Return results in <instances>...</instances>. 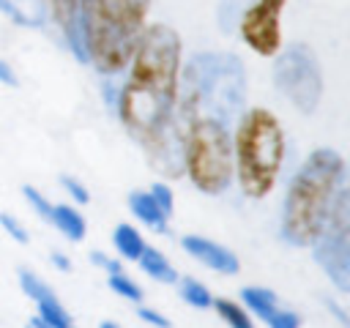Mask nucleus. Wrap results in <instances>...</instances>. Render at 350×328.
<instances>
[{
	"mask_svg": "<svg viewBox=\"0 0 350 328\" xmlns=\"http://www.w3.org/2000/svg\"><path fill=\"white\" fill-rule=\"evenodd\" d=\"M150 194H153V200L159 202V208H161L167 216H172V205H175V200H172V189L164 186V183H153V186H150Z\"/></svg>",
	"mask_w": 350,
	"mask_h": 328,
	"instance_id": "393cba45",
	"label": "nucleus"
},
{
	"mask_svg": "<svg viewBox=\"0 0 350 328\" xmlns=\"http://www.w3.org/2000/svg\"><path fill=\"white\" fill-rule=\"evenodd\" d=\"M325 306H328V309H331V312L336 314V320H339V323H342L345 328H350V317H347V312H345V309H342V306H339L336 301H331V298H325Z\"/></svg>",
	"mask_w": 350,
	"mask_h": 328,
	"instance_id": "c756f323",
	"label": "nucleus"
},
{
	"mask_svg": "<svg viewBox=\"0 0 350 328\" xmlns=\"http://www.w3.org/2000/svg\"><path fill=\"white\" fill-rule=\"evenodd\" d=\"M232 161L241 191L246 197L262 200L276 186L284 161V131L273 112L254 107L238 118Z\"/></svg>",
	"mask_w": 350,
	"mask_h": 328,
	"instance_id": "39448f33",
	"label": "nucleus"
},
{
	"mask_svg": "<svg viewBox=\"0 0 350 328\" xmlns=\"http://www.w3.org/2000/svg\"><path fill=\"white\" fill-rule=\"evenodd\" d=\"M19 287L25 290V295L38 306V320H44L46 325L52 328H71V317L66 312V306L60 303V298L52 292V287L38 279L33 271L27 268H19Z\"/></svg>",
	"mask_w": 350,
	"mask_h": 328,
	"instance_id": "9d476101",
	"label": "nucleus"
},
{
	"mask_svg": "<svg viewBox=\"0 0 350 328\" xmlns=\"http://www.w3.org/2000/svg\"><path fill=\"white\" fill-rule=\"evenodd\" d=\"M0 11L22 27H41L49 19L46 0H0Z\"/></svg>",
	"mask_w": 350,
	"mask_h": 328,
	"instance_id": "4468645a",
	"label": "nucleus"
},
{
	"mask_svg": "<svg viewBox=\"0 0 350 328\" xmlns=\"http://www.w3.org/2000/svg\"><path fill=\"white\" fill-rule=\"evenodd\" d=\"M112 243H115V249H118V254H120L123 260H139V254H142V249H145V241H142L139 230L131 227V224H126V221L115 227Z\"/></svg>",
	"mask_w": 350,
	"mask_h": 328,
	"instance_id": "a211bd4d",
	"label": "nucleus"
},
{
	"mask_svg": "<svg viewBox=\"0 0 350 328\" xmlns=\"http://www.w3.org/2000/svg\"><path fill=\"white\" fill-rule=\"evenodd\" d=\"M0 227H3V230H5L16 243H30V232H27V230H25V224H22L16 216H11L8 210H3V213H0Z\"/></svg>",
	"mask_w": 350,
	"mask_h": 328,
	"instance_id": "5701e85b",
	"label": "nucleus"
},
{
	"mask_svg": "<svg viewBox=\"0 0 350 328\" xmlns=\"http://www.w3.org/2000/svg\"><path fill=\"white\" fill-rule=\"evenodd\" d=\"M60 186L77 200V205H88V202H90V191H88L77 178H71V175H60Z\"/></svg>",
	"mask_w": 350,
	"mask_h": 328,
	"instance_id": "b1692460",
	"label": "nucleus"
},
{
	"mask_svg": "<svg viewBox=\"0 0 350 328\" xmlns=\"http://www.w3.org/2000/svg\"><path fill=\"white\" fill-rule=\"evenodd\" d=\"M241 301L252 314H257L268 328H301V317L279 306V295L268 287H243Z\"/></svg>",
	"mask_w": 350,
	"mask_h": 328,
	"instance_id": "9b49d317",
	"label": "nucleus"
},
{
	"mask_svg": "<svg viewBox=\"0 0 350 328\" xmlns=\"http://www.w3.org/2000/svg\"><path fill=\"white\" fill-rule=\"evenodd\" d=\"M345 172V159L334 148H317L306 156L290 180L282 208V238L290 246H312L331 210Z\"/></svg>",
	"mask_w": 350,
	"mask_h": 328,
	"instance_id": "7ed1b4c3",
	"label": "nucleus"
},
{
	"mask_svg": "<svg viewBox=\"0 0 350 328\" xmlns=\"http://www.w3.org/2000/svg\"><path fill=\"white\" fill-rule=\"evenodd\" d=\"M312 249L314 262L328 273L331 284L350 295V167L342 172L331 210Z\"/></svg>",
	"mask_w": 350,
	"mask_h": 328,
	"instance_id": "0eeeda50",
	"label": "nucleus"
},
{
	"mask_svg": "<svg viewBox=\"0 0 350 328\" xmlns=\"http://www.w3.org/2000/svg\"><path fill=\"white\" fill-rule=\"evenodd\" d=\"M287 0H257L243 8L238 27L243 41L257 55H276L282 49V8Z\"/></svg>",
	"mask_w": 350,
	"mask_h": 328,
	"instance_id": "1a4fd4ad",
	"label": "nucleus"
},
{
	"mask_svg": "<svg viewBox=\"0 0 350 328\" xmlns=\"http://www.w3.org/2000/svg\"><path fill=\"white\" fill-rule=\"evenodd\" d=\"M0 85H8V87H16L19 85V77H16V71L0 57Z\"/></svg>",
	"mask_w": 350,
	"mask_h": 328,
	"instance_id": "cd10ccee",
	"label": "nucleus"
},
{
	"mask_svg": "<svg viewBox=\"0 0 350 328\" xmlns=\"http://www.w3.org/2000/svg\"><path fill=\"white\" fill-rule=\"evenodd\" d=\"M180 246L183 251H189L194 260H200L202 265H208L211 271L216 273H224V276H235L241 271V262L235 257V251H230L227 246L211 241V238H202V235H183L180 238Z\"/></svg>",
	"mask_w": 350,
	"mask_h": 328,
	"instance_id": "ddd939ff",
	"label": "nucleus"
},
{
	"mask_svg": "<svg viewBox=\"0 0 350 328\" xmlns=\"http://www.w3.org/2000/svg\"><path fill=\"white\" fill-rule=\"evenodd\" d=\"M98 328H120V325H118V323H109V320H107V323H101Z\"/></svg>",
	"mask_w": 350,
	"mask_h": 328,
	"instance_id": "7c9ffc66",
	"label": "nucleus"
},
{
	"mask_svg": "<svg viewBox=\"0 0 350 328\" xmlns=\"http://www.w3.org/2000/svg\"><path fill=\"white\" fill-rule=\"evenodd\" d=\"M27 328H33V325H27Z\"/></svg>",
	"mask_w": 350,
	"mask_h": 328,
	"instance_id": "2f4dec72",
	"label": "nucleus"
},
{
	"mask_svg": "<svg viewBox=\"0 0 350 328\" xmlns=\"http://www.w3.org/2000/svg\"><path fill=\"white\" fill-rule=\"evenodd\" d=\"M90 262L98 265V268H104L107 273H118V271H123L118 260H112V257H107V254H101V251H90Z\"/></svg>",
	"mask_w": 350,
	"mask_h": 328,
	"instance_id": "bb28decb",
	"label": "nucleus"
},
{
	"mask_svg": "<svg viewBox=\"0 0 350 328\" xmlns=\"http://www.w3.org/2000/svg\"><path fill=\"white\" fill-rule=\"evenodd\" d=\"M211 306L216 309V314H219L230 328H254L249 312H246L241 303H235V301H230V298H213Z\"/></svg>",
	"mask_w": 350,
	"mask_h": 328,
	"instance_id": "aec40b11",
	"label": "nucleus"
},
{
	"mask_svg": "<svg viewBox=\"0 0 350 328\" xmlns=\"http://www.w3.org/2000/svg\"><path fill=\"white\" fill-rule=\"evenodd\" d=\"M46 11L57 22L60 36L74 52V57L79 63H88L85 30H82V0H46Z\"/></svg>",
	"mask_w": 350,
	"mask_h": 328,
	"instance_id": "f8f14e48",
	"label": "nucleus"
},
{
	"mask_svg": "<svg viewBox=\"0 0 350 328\" xmlns=\"http://www.w3.org/2000/svg\"><path fill=\"white\" fill-rule=\"evenodd\" d=\"M22 197L33 205V210H36L44 221H49V219H52V202H49L38 189H33V186H22Z\"/></svg>",
	"mask_w": 350,
	"mask_h": 328,
	"instance_id": "4be33fe9",
	"label": "nucleus"
},
{
	"mask_svg": "<svg viewBox=\"0 0 350 328\" xmlns=\"http://www.w3.org/2000/svg\"><path fill=\"white\" fill-rule=\"evenodd\" d=\"M178 290H180V298H183L189 306H194V309H211V303H213L211 290H208L202 282H197L194 276L178 279Z\"/></svg>",
	"mask_w": 350,
	"mask_h": 328,
	"instance_id": "6ab92c4d",
	"label": "nucleus"
},
{
	"mask_svg": "<svg viewBox=\"0 0 350 328\" xmlns=\"http://www.w3.org/2000/svg\"><path fill=\"white\" fill-rule=\"evenodd\" d=\"M273 85L290 98L295 109L306 115L314 112L323 98V71L314 52L298 41L279 49L273 63Z\"/></svg>",
	"mask_w": 350,
	"mask_h": 328,
	"instance_id": "6e6552de",
	"label": "nucleus"
},
{
	"mask_svg": "<svg viewBox=\"0 0 350 328\" xmlns=\"http://www.w3.org/2000/svg\"><path fill=\"white\" fill-rule=\"evenodd\" d=\"M137 317L142 320V323H148V325H153V328H170L172 323L161 314V312H156V309H148V306H139L137 309Z\"/></svg>",
	"mask_w": 350,
	"mask_h": 328,
	"instance_id": "a878e982",
	"label": "nucleus"
},
{
	"mask_svg": "<svg viewBox=\"0 0 350 328\" xmlns=\"http://www.w3.org/2000/svg\"><path fill=\"white\" fill-rule=\"evenodd\" d=\"M183 172L202 194H224L235 175L230 128L197 118L186 126L183 137Z\"/></svg>",
	"mask_w": 350,
	"mask_h": 328,
	"instance_id": "423d86ee",
	"label": "nucleus"
},
{
	"mask_svg": "<svg viewBox=\"0 0 350 328\" xmlns=\"http://www.w3.org/2000/svg\"><path fill=\"white\" fill-rule=\"evenodd\" d=\"M107 284H109L112 292H118L120 298H126V301H131V303H139V301H142V287H139L134 279H129L123 271L109 273V276H107Z\"/></svg>",
	"mask_w": 350,
	"mask_h": 328,
	"instance_id": "412c9836",
	"label": "nucleus"
},
{
	"mask_svg": "<svg viewBox=\"0 0 350 328\" xmlns=\"http://www.w3.org/2000/svg\"><path fill=\"white\" fill-rule=\"evenodd\" d=\"M131 74L118 93V115L126 131L145 150L161 128L175 118L178 77H180V38L167 25L142 30L131 57Z\"/></svg>",
	"mask_w": 350,
	"mask_h": 328,
	"instance_id": "f257e3e1",
	"label": "nucleus"
},
{
	"mask_svg": "<svg viewBox=\"0 0 350 328\" xmlns=\"http://www.w3.org/2000/svg\"><path fill=\"white\" fill-rule=\"evenodd\" d=\"M150 0H82V30L88 63L98 74H120L139 44Z\"/></svg>",
	"mask_w": 350,
	"mask_h": 328,
	"instance_id": "20e7f679",
	"label": "nucleus"
},
{
	"mask_svg": "<svg viewBox=\"0 0 350 328\" xmlns=\"http://www.w3.org/2000/svg\"><path fill=\"white\" fill-rule=\"evenodd\" d=\"M137 262H139V268H142L150 279H156V282H161V284H178V279H180V273L170 265V260H167L159 249H153V246H145Z\"/></svg>",
	"mask_w": 350,
	"mask_h": 328,
	"instance_id": "f3484780",
	"label": "nucleus"
},
{
	"mask_svg": "<svg viewBox=\"0 0 350 328\" xmlns=\"http://www.w3.org/2000/svg\"><path fill=\"white\" fill-rule=\"evenodd\" d=\"M129 208H131V213L145 224V227H150L153 232H167V213L159 208V202L153 200V194L150 191H131L129 194Z\"/></svg>",
	"mask_w": 350,
	"mask_h": 328,
	"instance_id": "2eb2a0df",
	"label": "nucleus"
},
{
	"mask_svg": "<svg viewBox=\"0 0 350 328\" xmlns=\"http://www.w3.org/2000/svg\"><path fill=\"white\" fill-rule=\"evenodd\" d=\"M49 224H55V230H60L68 241H74V243H79L82 238H85V232H88V224H85V216L77 210V208H71V205H52V219H49Z\"/></svg>",
	"mask_w": 350,
	"mask_h": 328,
	"instance_id": "dca6fc26",
	"label": "nucleus"
},
{
	"mask_svg": "<svg viewBox=\"0 0 350 328\" xmlns=\"http://www.w3.org/2000/svg\"><path fill=\"white\" fill-rule=\"evenodd\" d=\"M246 104V71L235 55L202 52L194 55L178 77V115L191 123L197 118L232 126L243 115Z\"/></svg>",
	"mask_w": 350,
	"mask_h": 328,
	"instance_id": "f03ea898",
	"label": "nucleus"
},
{
	"mask_svg": "<svg viewBox=\"0 0 350 328\" xmlns=\"http://www.w3.org/2000/svg\"><path fill=\"white\" fill-rule=\"evenodd\" d=\"M49 260H52V265H55L57 271H63V273H68V271H71V260H68L63 251H52V254H49Z\"/></svg>",
	"mask_w": 350,
	"mask_h": 328,
	"instance_id": "c85d7f7f",
	"label": "nucleus"
}]
</instances>
